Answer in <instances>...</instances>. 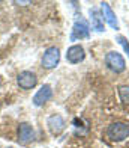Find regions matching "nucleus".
I'll list each match as a JSON object with an SVG mask.
<instances>
[{
    "label": "nucleus",
    "mask_w": 129,
    "mask_h": 148,
    "mask_svg": "<svg viewBox=\"0 0 129 148\" xmlns=\"http://www.w3.org/2000/svg\"><path fill=\"white\" fill-rule=\"evenodd\" d=\"M104 60H105L107 68L111 70L113 73H116V74H120V73H123L126 70V59L117 50L108 51L105 55V58H104Z\"/></svg>",
    "instance_id": "1"
},
{
    "label": "nucleus",
    "mask_w": 129,
    "mask_h": 148,
    "mask_svg": "<svg viewBox=\"0 0 129 148\" xmlns=\"http://www.w3.org/2000/svg\"><path fill=\"white\" fill-rule=\"evenodd\" d=\"M107 136L110 138L113 142H122L126 138H129V124L116 121L107 127Z\"/></svg>",
    "instance_id": "2"
},
{
    "label": "nucleus",
    "mask_w": 129,
    "mask_h": 148,
    "mask_svg": "<svg viewBox=\"0 0 129 148\" xmlns=\"http://www.w3.org/2000/svg\"><path fill=\"white\" fill-rule=\"evenodd\" d=\"M59 62H60V50L57 47H48L42 56V66L45 70H53L59 65Z\"/></svg>",
    "instance_id": "3"
},
{
    "label": "nucleus",
    "mask_w": 129,
    "mask_h": 148,
    "mask_svg": "<svg viewBox=\"0 0 129 148\" xmlns=\"http://www.w3.org/2000/svg\"><path fill=\"white\" fill-rule=\"evenodd\" d=\"M90 36V26L84 18H80L74 23L72 33H71V41H77V39H86Z\"/></svg>",
    "instance_id": "4"
},
{
    "label": "nucleus",
    "mask_w": 129,
    "mask_h": 148,
    "mask_svg": "<svg viewBox=\"0 0 129 148\" xmlns=\"http://www.w3.org/2000/svg\"><path fill=\"white\" fill-rule=\"evenodd\" d=\"M101 14H102V17H104V21L110 26L111 29L120 30V24H119L117 15H116V12L113 11V8L110 6V3L101 2Z\"/></svg>",
    "instance_id": "5"
},
{
    "label": "nucleus",
    "mask_w": 129,
    "mask_h": 148,
    "mask_svg": "<svg viewBox=\"0 0 129 148\" xmlns=\"http://www.w3.org/2000/svg\"><path fill=\"white\" fill-rule=\"evenodd\" d=\"M84 58H86V50L83 49V45L74 44V45H71L69 49H68V51H66V60H68L69 64H72V65L83 62Z\"/></svg>",
    "instance_id": "6"
},
{
    "label": "nucleus",
    "mask_w": 129,
    "mask_h": 148,
    "mask_svg": "<svg viewBox=\"0 0 129 148\" xmlns=\"http://www.w3.org/2000/svg\"><path fill=\"white\" fill-rule=\"evenodd\" d=\"M17 82H18V85H20L21 89H32V88L36 86L38 77H36V74L32 73V71H23V73L18 74Z\"/></svg>",
    "instance_id": "7"
},
{
    "label": "nucleus",
    "mask_w": 129,
    "mask_h": 148,
    "mask_svg": "<svg viewBox=\"0 0 129 148\" xmlns=\"http://www.w3.org/2000/svg\"><path fill=\"white\" fill-rule=\"evenodd\" d=\"M47 125H48V130L53 133V134H60L65 129H66V123L62 115H59V113H54V115L48 116L47 119Z\"/></svg>",
    "instance_id": "8"
},
{
    "label": "nucleus",
    "mask_w": 129,
    "mask_h": 148,
    "mask_svg": "<svg viewBox=\"0 0 129 148\" xmlns=\"http://www.w3.org/2000/svg\"><path fill=\"white\" fill-rule=\"evenodd\" d=\"M53 97V88L50 85H42L41 89L33 97V104L35 106H44L47 101H50Z\"/></svg>",
    "instance_id": "9"
},
{
    "label": "nucleus",
    "mask_w": 129,
    "mask_h": 148,
    "mask_svg": "<svg viewBox=\"0 0 129 148\" xmlns=\"http://www.w3.org/2000/svg\"><path fill=\"white\" fill-rule=\"evenodd\" d=\"M33 139H35V130H33V127L27 123L20 124V127H18V140L20 142L29 144Z\"/></svg>",
    "instance_id": "10"
},
{
    "label": "nucleus",
    "mask_w": 129,
    "mask_h": 148,
    "mask_svg": "<svg viewBox=\"0 0 129 148\" xmlns=\"http://www.w3.org/2000/svg\"><path fill=\"white\" fill-rule=\"evenodd\" d=\"M90 14V23H92V29H95L96 32H104L105 26H104V17L101 14V11L96 8H92L89 11Z\"/></svg>",
    "instance_id": "11"
},
{
    "label": "nucleus",
    "mask_w": 129,
    "mask_h": 148,
    "mask_svg": "<svg viewBox=\"0 0 129 148\" xmlns=\"http://www.w3.org/2000/svg\"><path fill=\"white\" fill-rule=\"evenodd\" d=\"M117 94H119L120 101L129 106V85H120L117 88Z\"/></svg>",
    "instance_id": "12"
},
{
    "label": "nucleus",
    "mask_w": 129,
    "mask_h": 148,
    "mask_svg": "<svg viewBox=\"0 0 129 148\" xmlns=\"http://www.w3.org/2000/svg\"><path fill=\"white\" fill-rule=\"evenodd\" d=\"M116 41L122 45V49H123V51L128 55V59H129V41H128V38L123 36V35H117L116 36Z\"/></svg>",
    "instance_id": "13"
},
{
    "label": "nucleus",
    "mask_w": 129,
    "mask_h": 148,
    "mask_svg": "<svg viewBox=\"0 0 129 148\" xmlns=\"http://www.w3.org/2000/svg\"><path fill=\"white\" fill-rule=\"evenodd\" d=\"M17 5H29L30 2H15Z\"/></svg>",
    "instance_id": "14"
},
{
    "label": "nucleus",
    "mask_w": 129,
    "mask_h": 148,
    "mask_svg": "<svg viewBox=\"0 0 129 148\" xmlns=\"http://www.w3.org/2000/svg\"><path fill=\"white\" fill-rule=\"evenodd\" d=\"M9 148H12V147H9Z\"/></svg>",
    "instance_id": "15"
}]
</instances>
